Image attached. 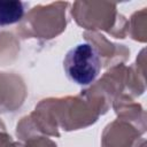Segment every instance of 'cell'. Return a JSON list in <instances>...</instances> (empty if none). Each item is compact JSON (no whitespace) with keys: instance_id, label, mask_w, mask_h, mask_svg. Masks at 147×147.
<instances>
[{"instance_id":"6da1fadb","label":"cell","mask_w":147,"mask_h":147,"mask_svg":"<svg viewBox=\"0 0 147 147\" xmlns=\"http://www.w3.org/2000/svg\"><path fill=\"white\" fill-rule=\"evenodd\" d=\"M63 70L65 76L78 85L92 84L101 70V59L98 49L90 42L75 45L63 59Z\"/></svg>"},{"instance_id":"7a4b0ae2","label":"cell","mask_w":147,"mask_h":147,"mask_svg":"<svg viewBox=\"0 0 147 147\" xmlns=\"http://www.w3.org/2000/svg\"><path fill=\"white\" fill-rule=\"evenodd\" d=\"M24 3L18 0H0V26L20 22L24 16Z\"/></svg>"}]
</instances>
